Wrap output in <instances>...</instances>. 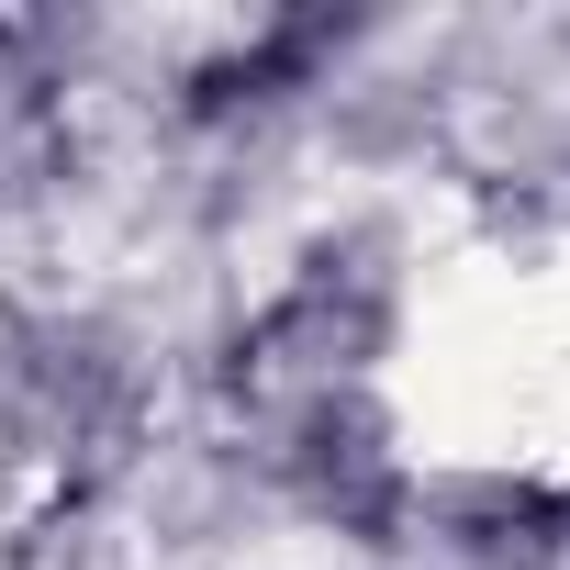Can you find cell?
Instances as JSON below:
<instances>
[{"mask_svg":"<svg viewBox=\"0 0 570 570\" xmlns=\"http://www.w3.org/2000/svg\"><path fill=\"white\" fill-rule=\"evenodd\" d=\"M425 314V279L392 213L336 202L314 213L292 246L268 257V279L202 336V425H246L268 403H303V392H392L403 347Z\"/></svg>","mask_w":570,"mask_h":570,"instance_id":"obj_1","label":"cell"},{"mask_svg":"<svg viewBox=\"0 0 570 570\" xmlns=\"http://www.w3.org/2000/svg\"><path fill=\"white\" fill-rule=\"evenodd\" d=\"M213 436L246 459V481L279 525H303L347 559H381V570L414 559L425 448H414L403 392H303V403H268V414L213 425Z\"/></svg>","mask_w":570,"mask_h":570,"instance_id":"obj_2","label":"cell"},{"mask_svg":"<svg viewBox=\"0 0 570 570\" xmlns=\"http://www.w3.org/2000/svg\"><path fill=\"white\" fill-rule=\"evenodd\" d=\"M101 35L0 12V224H46L101 168Z\"/></svg>","mask_w":570,"mask_h":570,"instance_id":"obj_3","label":"cell"},{"mask_svg":"<svg viewBox=\"0 0 570 570\" xmlns=\"http://www.w3.org/2000/svg\"><path fill=\"white\" fill-rule=\"evenodd\" d=\"M548 235L570 246V124H559V146H548Z\"/></svg>","mask_w":570,"mask_h":570,"instance_id":"obj_4","label":"cell"}]
</instances>
